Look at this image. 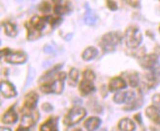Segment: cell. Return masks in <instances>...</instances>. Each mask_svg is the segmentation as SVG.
I'll return each instance as SVG.
<instances>
[{
	"label": "cell",
	"mask_w": 160,
	"mask_h": 131,
	"mask_svg": "<svg viewBox=\"0 0 160 131\" xmlns=\"http://www.w3.org/2000/svg\"><path fill=\"white\" fill-rule=\"evenodd\" d=\"M121 36L118 32H108L102 36L99 45L105 53H111L115 51L117 45L120 43Z\"/></svg>",
	"instance_id": "obj_1"
},
{
	"label": "cell",
	"mask_w": 160,
	"mask_h": 131,
	"mask_svg": "<svg viewBox=\"0 0 160 131\" xmlns=\"http://www.w3.org/2000/svg\"><path fill=\"white\" fill-rule=\"evenodd\" d=\"M87 115V111L82 107H73L64 118V124L67 126H73L79 123Z\"/></svg>",
	"instance_id": "obj_2"
},
{
	"label": "cell",
	"mask_w": 160,
	"mask_h": 131,
	"mask_svg": "<svg viewBox=\"0 0 160 131\" xmlns=\"http://www.w3.org/2000/svg\"><path fill=\"white\" fill-rule=\"evenodd\" d=\"M125 40L129 48H137L142 41V35L137 26H129L125 32Z\"/></svg>",
	"instance_id": "obj_3"
},
{
	"label": "cell",
	"mask_w": 160,
	"mask_h": 131,
	"mask_svg": "<svg viewBox=\"0 0 160 131\" xmlns=\"http://www.w3.org/2000/svg\"><path fill=\"white\" fill-rule=\"evenodd\" d=\"M27 54L23 51H16V52H10L5 57V61L9 64L13 65H21L25 64L27 62Z\"/></svg>",
	"instance_id": "obj_4"
},
{
	"label": "cell",
	"mask_w": 160,
	"mask_h": 131,
	"mask_svg": "<svg viewBox=\"0 0 160 131\" xmlns=\"http://www.w3.org/2000/svg\"><path fill=\"white\" fill-rule=\"evenodd\" d=\"M38 101V96L36 92H30L28 93L26 98H25V103H24V108L23 112L28 113V112H33L36 111V107Z\"/></svg>",
	"instance_id": "obj_5"
},
{
	"label": "cell",
	"mask_w": 160,
	"mask_h": 131,
	"mask_svg": "<svg viewBox=\"0 0 160 131\" xmlns=\"http://www.w3.org/2000/svg\"><path fill=\"white\" fill-rule=\"evenodd\" d=\"M0 90H1V94L3 95V97L7 99L16 97L17 96V90L15 86L9 81L2 80L1 83H0Z\"/></svg>",
	"instance_id": "obj_6"
},
{
	"label": "cell",
	"mask_w": 160,
	"mask_h": 131,
	"mask_svg": "<svg viewBox=\"0 0 160 131\" xmlns=\"http://www.w3.org/2000/svg\"><path fill=\"white\" fill-rule=\"evenodd\" d=\"M38 118H39V115L37 112H34L33 115L31 114V112L24 113L22 119H21V125L26 128H31L32 126L36 124L37 120H38Z\"/></svg>",
	"instance_id": "obj_7"
},
{
	"label": "cell",
	"mask_w": 160,
	"mask_h": 131,
	"mask_svg": "<svg viewBox=\"0 0 160 131\" xmlns=\"http://www.w3.org/2000/svg\"><path fill=\"white\" fill-rule=\"evenodd\" d=\"M158 57L155 54H149V55H144L140 59V65L143 68H149L151 70L155 65H157Z\"/></svg>",
	"instance_id": "obj_8"
},
{
	"label": "cell",
	"mask_w": 160,
	"mask_h": 131,
	"mask_svg": "<svg viewBox=\"0 0 160 131\" xmlns=\"http://www.w3.org/2000/svg\"><path fill=\"white\" fill-rule=\"evenodd\" d=\"M58 118L51 116L39 127V131H58Z\"/></svg>",
	"instance_id": "obj_9"
},
{
	"label": "cell",
	"mask_w": 160,
	"mask_h": 131,
	"mask_svg": "<svg viewBox=\"0 0 160 131\" xmlns=\"http://www.w3.org/2000/svg\"><path fill=\"white\" fill-rule=\"evenodd\" d=\"M126 86H127L126 81H125V79H123L120 77H113L112 79L109 81V84H108V87H109V90L110 91H118V90H121V89L126 88Z\"/></svg>",
	"instance_id": "obj_10"
},
{
	"label": "cell",
	"mask_w": 160,
	"mask_h": 131,
	"mask_svg": "<svg viewBox=\"0 0 160 131\" xmlns=\"http://www.w3.org/2000/svg\"><path fill=\"white\" fill-rule=\"evenodd\" d=\"M94 85L92 83V80H89V79H86L83 78L79 86V90L81 92V94L82 96H87L88 94H90L92 92L94 91Z\"/></svg>",
	"instance_id": "obj_11"
},
{
	"label": "cell",
	"mask_w": 160,
	"mask_h": 131,
	"mask_svg": "<svg viewBox=\"0 0 160 131\" xmlns=\"http://www.w3.org/2000/svg\"><path fill=\"white\" fill-rule=\"evenodd\" d=\"M47 23V20H46V17H38V16H34L32 18L31 22H30V25H29L31 27L32 29L37 30L38 31H41L44 27H45V24Z\"/></svg>",
	"instance_id": "obj_12"
},
{
	"label": "cell",
	"mask_w": 160,
	"mask_h": 131,
	"mask_svg": "<svg viewBox=\"0 0 160 131\" xmlns=\"http://www.w3.org/2000/svg\"><path fill=\"white\" fill-rule=\"evenodd\" d=\"M101 125V119L97 116H90V118L87 119L83 126L88 131H95L96 129H98L99 126Z\"/></svg>",
	"instance_id": "obj_13"
},
{
	"label": "cell",
	"mask_w": 160,
	"mask_h": 131,
	"mask_svg": "<svg viewBox=\"0 0 160 131\" xmlns=\"http://www.w3.org/2000/svg\"><path fill=\"white\" fill-rule=\"evenodd\" d=\"M17 120H18V115L15 112L14 108L9 109L2 116V122L4 124H14V123L17 122Z\"/></svg>",
	"instance_id": "obj_14"
},
{
	"label": "cell",
	"mask_w": 160,
	"mask_h": 131,
	"mask_svg": "<svg viewBox=\"0 0 160 131\" xmlns=\"http://www.w3.org/2000/svg\"><path fill=\"white\" fill-rule=\"evenodd\" d=\"M145 115L150 120L155 122L156 124H160V112L154 106H150L145 110Z\"/></svg>",
	"instance_id": "obj_15"
},
{
	"label": "cell",
	"mask_w": 160,
	"mask_h": 131,
	"mask_svg": "<svg viewBox=\"0 0 160 131\" xmlns=\"http://www.w3.org/2000/svg\"><path fill=\"white\" fill-rule=\"evenodd\" d=\"M118 128L121 131H135L136 125L132 119H130L129 118H125L122 119L118 123Z\"/></svg>",
	"instance_id": "obj_16"
},
{
	"label": "cell",
	"mask_w": 160,
	"mask_h": 131,
	"mask_svg": "<svg viewBox=\"0 0 160 131\" xmlns=\"http://www.w3.org/2000/svg\"><path fill=\"white\" fill-rule=\"evenodd\" d=\"M97 54H98V50H97L95 47H88L87 49H85V51L82 52V60L88 62V61L93 60L97 56Z\"/></svg>",
	"instance_id": "obj_17"
},
{
	"label": "cell",
	"mask_w": 160,
	"mask_h": 131,
	"mask_svg": "<svg viewBox=\"0 0 160 131\" xmlns=\"http://www.w3.org/2000/svg\"><path fill=\"white\" fill-rule=\"evenodd\" d=\"M86 15H85V22L88 26H92L95 24L97 17L95 15V13L89 8L88 4H86Z\"/></svg>",
	"instance_id": "obj_18"
},
{
	"label": "cell",
	"mask_w": 160,
	"mask_h": 131,
	"mask_svg": "<svg viewBox=\"0 0 160 131\" xmlns=\"http://www.w3.org/2000/svg\"><path fill=\"white\" fill-rule=\"evenodd\" d=\"M142 96L141 94H138V96L136 97V99L133 101V102H131L130 104H127L126 107L124 108L125 111H132V110H135V109H138V108H140L142 106Z\"/></svg>",
	"instance_id": "obj_19"
},
{
	"label": "cell",
	"mask_w": 160,
	"mask_h": 131,
	"mask_svg": "<svg viewBox=\"0 0 160 131\" xmlns=\"http://www.w3.org/2000/svg\"><path fill=\"white\" fill-rule=\"evenodd\" d=\"M3 27H4V31L6 33V35H8L10 37H15L18 34V30L16 26L10 23V22H6L3 24Z\"/></svg>",
	"instance_id": "obj_20"
},
{
	"label": "cell",
	"mask_w": 160,
	"mask_h": 131,
	"mask_svg": "<svg viewBox=\"0 0 160 131\" xmlns=\"http://www.w3.org/2000/svg\"><path fill=\"white\" fill-rule=\"evenodd\" d=\"M55 2V7H54V12L57 15H63V14L67 13L69 11V6L62 4V0H57Z\"/></svg>",
	"instance_id": "obj_21"
},
{
	"label": "cell",
	"mask_w": 160,
	"mask_h": 131,
	"mask_svg": "<svg viewBox=\"0 0 160 131\" xmlns=\"http://www.w3.org/2000/svg\"><path fill=\"white\" fill-rule=\"evenodd\" d=\"M78 79H79V71L77 68H72L71 71L69 72V83L72 86H75L77 84Z\"/></svg>",
	"instance_id": "obj_22"
},
{
	"label": "cell",
	"mask_w": 160,
	"mask_h": 131,
	"mask_svg": "<svg viewBox=\"0 0 160 131\" xmlns=\"http://www.w3.org/2000/svg\"><path fill=\"white\" fill-rule=\"evenodd\" d=\"M26 26H27V29H28V39H29V40L32 41V40H36V39L40 37V35H41L40 31L32 29V27H31L28 24L26 25Z\"/></svg>",
	"instance_id": "obj_23"
},
{
	"label": "cell",
	"mask_w": 160,
	"mask_h": 131,
	"mask_svg": "<svg viewBox=\"0 0 160 131\" xmlns=\"http://www.w3.org/2000/svg\"><path fill=\"white\" fill-rule=\"evenodd\" d=\"M128 79H129V83L132 87H137L138 83H140V77H138V74L136 72H132L131 73H129Z\"/></svg>",
	"instance_id": "obj_24"
},
{
	"label": "cell",
	"mask_w": 160,
	"mask_h": 131,
	"mask_svg": "<svg viewBox=\"0 0 160 131\" xmlns=\"http://www.w3.org/2000/svg\"><path fill=\"white\" fill-rule=\"evenodd\" d=\"M46 20H47V23H50L51 24V26L52 27H55L59 23L61 19L60 18H54V17H51V16H47L46 17Z\"/></svg>",
	"instance_id": "obj_25"
},
{
	"label": "cell",
	"mask_w": 160,
	"mask_h": 131,
	"mask_svg": "<svg viewBox=\"0 0 160 131\" xmlns=\"http://www.w3.org/2000/svg\"><path fill=\"white\" fill-rule=\"evenodd\" d=\"M39 10L41 11V12H44V13H47V12H49L50 10H51V6H50V4L48 3L47 1H43L42 3H41L40 5H39Z\"/></svg>",
	"instance_id": "obj_26"
},
{
	"label": "cell",
	"mask_w": 160,
	"mask_h": 131,
	"mask_svg": "<svg viewBox=\"0 0 160 131\" xmlns=\"http://www.w3.org/2000/svg\"><path fill=\"white\" fill-rule=\"evenodd\" d=\"M83 75V78H86V79H89V80H93L95 78V74L92 71H90V70H87L83 72L82 73Z\"/></svg>",
	"instance_id": "obj_27"
},
{
	"label": "cell",
	"mask_w": 160,
	"mask_h": 131,
	"mask_svg": "<svg viewBox=\"0 0 160 131\" xmlns=\"http://www.w3.org/2000/svg\"><path fill=\"white\" fill-rule=\"evenodd\" d=\"M152 103H153V106L160 112V95L155 94L152 97Z\"/></svg>",
	"instance_id": "obj_28"
},
{
	"label": "cell",
	"mask_w": 160,
	"mask_h": 131,
	"mask_svg": "<svg viewBox=\"0 0 160 131\" xmlns=\"http://www.w3.org/2000/svg\"><path fill=\"white\" fill-rule=\"evenodd\" d=\"M106 4L110 10H112V11L117 10V4L115 1H113V0H106Z\"/></svg>",
	"instance_id": "obj_29"
},
{
	"label": "cell",
	"mask_w": 160,
	"mask_h": 131,
	"mask_svg": "<svg viewBox=\"0 0 160 131\" xmlns=\"http://www.w3.org/2000/svg\"><path fill=\"white\" fill-rule=\"evenodd\" d=\"M41 108H42L44 112H51L53 110V107L50 103H44V104H42V106H41Z\"/></svg>",
	"instance_id": "obj_30"
},
{
	"label": "cell",
	"mask_w": 160,
	"mask_h": 131,
	"mask_svg": "<svg viewBox=\"0 0 160 131\" xmlns=\"http://www.w3.org/2000/svg\"><path fill=\"white\" fill-rule=\"evenodd\" d=\"M10 52H11V50L9 48H4V49H2L1 50V58H5Z\"/></svg>",
	"instance_id": "obj_31"
},
{
	"label": "cell",
	"mask_w": 160,
	"mask_h": 131,
	"mask_svg": "<svg viewBox=\"0 0 160 131\" xmlns=\"http://www.w3.org/2000/svg\"><path fill=\"white\" fill-rule=\"evenodd\" d=\"M44 52H46V53H53L54 50H53V48H52L51 46L46 45V46L44 47Z\"/></svg>",
	"instance_id": "obj_32"
},
{
	"label": "cell",
	"mask_w": 160,
	"mask_h": 131,
	"mask_svg": "<svg viewBox=\"0 0 160 131\" xmlns=\"http://www.w3.org/2000/svg\"><path fill=\"white\" fill-rule=\"evenodd\" d=\"M134 119L138 122V123H141L142 124V115H141V114H137V115H135V116H134Z\"/></svg>",
	"instance_id": "obj_33"
},
{
	"label": "cell",
	"mask_w": 160,
	"mask_h": 131,
	"mask_svg": "<svg viewBox=\"0 0 160 131\" xmlns=\"http://www.w3.org/2000/svg\"><path fill=\"white\" fill-rule=\"evenodd\" d=\"M29 130H30V128H26V127H24L22 125H20L16 131H29Z\"/></svg>",
	"instance_id": "obj_34"
},
{
	"label": "cell",
	"mask_w": 160,
	"mask_h": 131,
	"mask_svg": "<svg viewBox=\"0 0 160 131\" xmlns=\"http://www.w3.org/2000/svg\"><path fill=\"white\" fill-rule=\"evenodd\" d=\"M0 131H12V130L10 128H7V127H1Z\"/></svg>",
	"instance_id": "obj_35"
},
{
	"label": "cell",
	"mask_w": 160,
	"mask_h": 131,
	"mask_svg": "<svg viewBox=\"0 0 160 131\" xmlns=\"http://www.w3.org/2000/svg\"><path fill=\"white\" fill-rule=\"evenodd\" d=\"M75 131H82V130L81 128H78V129H76Z\"/></svg>",
	"instance_id": "obj_36"
},
{
	"label": "cell",
	"mask_w": 160,
	"mask_h": 131,
	"mask_svg": "<svg viewBox=\"0 0 160 131\" xmlns=\"http://www.w3.org/2000/svg\"><path fill=\"white\" fill-rule=\"evenodd\" d=\"M100 131H106V129H102V130H100Z\"/></svg>",
	"instance_id": "obj_37"
},
{
	"label": "cell",
	"mask_w": 160,
	"mask_h": 131,
	"mask_svg": "<svg viewBox=\"0 0 160 131\" xmlns=\"http://www.w3.org/2000/svg\"><path fill=\"white\" fill-rule=\"evenodd\" d=\"M159 31H160V27H159Z\"/></svg>",
	"instance_id": "obj_38"
}]
</instances>
